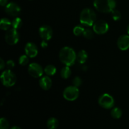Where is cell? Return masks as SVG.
<instances>
[{
	"mask_svg": "<svg viewBox=\"0 0 129 129\" xmlns=\"http://www.w3.org/2000/svg\"><path fill=\"white\" fill-rule=\"evenodd\" d=\"M96 15L94 10L91 8H84L80 14V22L87 26H93L96 21Z\"/></svg>",
	"mask_w": 129,
	"mask_h": 129,
	"instance_id": "cell-3",
	"label": "cell"
},
{
	"mask_svg": "<svg viewBox=\"0 0 129 129\" xmlns=\"http://www.w3.org/2000/svg\"><path fill=\"white\" fill-rule=\"evenodd\" d=\"M8 0H0V5H1V6H6L8 5Z\"/></svg>",
	"mask_w": 129,
	"mask_h": 129,
	"instance_id": "cell-31",
	"label": "cell"
},
{
	"mask_svg": "<svg viewBox=\"0 0 129 129\" xmlns=\"http://www.w3.org/2000/svg\"><path fill=\"white\" fill-rule=\"evenodd\" d=\"M84 31V28L83 26H80V25H78L76 26L73 29V34L76 35V36H79V35L83 34V32Z\"/></svg>",
	"mask_w": 129,
	"mask_h": 129,
	"instance_id": "cell-23",
	"label": "cell"
},
{
	"mask_svg": "<svg viewBox=\"0 0 129 129\" xmlns=\"http://www.w3.org/2000/svg\"><path fill=\"white\" fill-rule=\"evenodd\" d=\"M10 129H21L18 126H14V127H12Z\"/></svg>",
	"mask_w": 129,
	"mask_h": 129,
	"instance_id": "cell-32",
	"label": "cell"
},
{
	"mask_svg": "<svg viewBox=\"0 0 129 129\" xmlns=\"http://www.w3.org/2000/svg\"><path fill=\"white\" fill-rule=\"evenodd\" d=\"M39 35L43 39L48 41L52 39L53 36V31L52 28L49 25H43L40 26L39 30Z\"/></svg>",
	"mask_w": 129,
	"mask_h": 129,
	"instance_id": "cell-11",
	"label": "cell"
},
{
	"mask_svg": "<svg viewBox=\"0 0 129 129\" xmlns=\"http://www.w3.org/2000/svg\"><path fill=\"white\" fill-rule=\"evenodd\" d=\"M52 84L51 79L48 76H44L39 80V85L40 88L44 90H48L50 89Z\"/></svg>",
	"mask_w": 129,
	"mask_h": 129,
	"instance_id": "cell-14",
	"label": "cell"
},
{
	"mask_svg": "<svg viewBox=\"0 0 129 129\" xmlns=\"http://www.w3.org/2000/svg\"><path fill=\"white\" fill-rule=\"evenodd\" d=\"M19 64L21 66H26L28 64L29 59L28 56L26 55H23L19 58Z\"/></svg>",
	"mask_w": 129,
	"mask_h": 129,
	"instance_id": "cell-24",
	"label": "cell"
},
{
	"mask_svg": "<svg viewBox=\"0 0 129 129\" xmlns=\"http://www.w3.org/2000/svg\"><path fill=\"white\" fill-rule=\"evenodd\" d=\"M76 56L74 49L69 47H64L59 52V59L62 63L68 66H71L74 64Z\"/></svg>",
	"mask_w": 129,
	"mask_h": 129,
	"instance_id": "cell-1",
	"label": "cell"
},
{
	"mask_svg": "<svg viewBox=\"0 0 129 129\" xmlns=\"http://www.w3.org/2000/svg\"><path fill=\"white\" fill-rule=\"evenodd\" d=\"M41 47L43 48V49H45V48L47 47L48 46V44H47V40H43L41 42Z\"/></svg>",
	"mask_w": 129,
	"mask_h": 129,
	"instance_id": "cell-29",
	"label": "cell"
},
{
	"mask_svg": "<svg viewBox=\"0 0 129 129\" xmlns=\"http://www.w3.org/2000/svg\"><path fill=\"white\" fill-rule=\"evenodd\" d=\"M1 81L3 86L6 87H11L14 86L16 81V77L15 73L10 69L3 71L1 76Z\"/></svg>",
	"mask_w": 129,
	"mask_h": 129,
	"instance_id": "cell-4",
	"label": "cell"
},
{
	"mask_svg": "<svg viewBox=\"0 0 129 129\" xmlns=\"http://www.w3.org/2000/svg\"><path fill=\"white\" fill-rule=\"evenodd\" d=\"M11 26V21L6 18H3L1 20L0 22V28L3 30H8Z\"/></svg>",
	"mask_w": 129,
	"mask_h": 129,
	"instance_id": "cell-17",
	"label": "cell"
},
{
	"mask_svg": "<svg viewBox=\"0 0 129 129\" xmlns=\"http://www.w3.org/2000/svg\"><path fill=\"white\" fill-rule=\"evenodd\" d=\"M57 69L54 65L49 64L47 65L44 69V73L47 76H53L56 73Z\"/></svg>",
	"mask_w": 129,
	"mask_h": 129,
	"instance_id": "cell-19",
	"label": "cell"
},
{
	"mask_svg": "<svg viewBox=\"0 0 129 129\" xmlns=\"http://www.w3.org/2000/svg\"><path fill=\"white\" fill-rule=\"evenodd\" d=\"M127 33H128V34H129V25L127 26Z\"/></svg>",
	"mask_w": 129,
	"mask_h": 129,
	"instance_id": "cell-33",
	"label": "cell"
},
{
	"mask_svg": "<svg viewBox=\"0 0 129 129\" xmlns=\"http://www.w3.org/2000/svg\"><path fill=\"white\" fill-rule=\"evenodd\" d=\"M88 58V55L87 52L85 50H81L78 52L76 56V60L78 63L81 64H83L86 62Z\"/></svg>",
	"mask_w": 129,
	"mask_h": 129,
	"instance_id": "cell-15",
	"label": "cell"
},
{
	"mask_svg": "<svg viewBox=\"0 0 129 129\" xmlns=\"http://www.w3.org/2000/svg\"><path fill=\"white\" fill-rule=\"evenodd\" d=\"M93 5L96 10L102 13H110L115 10V0H94Z\"/></svg>",
	"mask_w": 129,
	"mask_h": 129,
	"instance_id": "cell-2",
	"label": "cell"
},
{
	"mask_svg": "<svg viewBox=\"0 0 129 129\" xmlns=\"http://www.w3.org/2000/svg\"><path fill=\"white\" fill-rule=\"evenodd\" d=\"M10 125L9 122L5 118H1L0 119V129H9Z\"/></svg>",
	"mask_w": 129,
	"mask_h": 129,
	"instance_id": "cell-25",
	"label": "cell"
},
{
	"mask_svg": "<svg viewBox=\"0 0 129 129\" xmlns=\"http://www.w3.org/2000/svg\"><path fill=\"white\" fill-rule=\"evenodd\" d=\"M93 26V30L94 33L98 35H103L107 33L109 29V26L107 22L102 20L95 21Z\"/></svg>",
	"mask_w": 129,
	"mask_h": 129,
	"instance_id": "cell-9",
	"label": "cell"
},
{
	"mask_svg": "<svg viewBox=\"0 0 129 129\" xmlns=\"http://www.w3.org/2000/svg\"><path fill=\"white\" fill-rule=\"evenodd\" d=\"M71 70L69 68V66H66L60 71V76L63 79H68L71 76Z\"/></svg>",
	"mask_w": 129,
	"mask_h": 129,
	"instance_id": "cell-18",
	"label": "cell"
},
{
	"mask_svg": "<svg viewBox=\"0 0 129 129\" xmlns=\"http://www.w3.org/2000/svg\"><path fill=\"white\" fill-rule=\"evenodd\" d=\"M98 104L101 107L105 109H110L114 106V98L109 94L105 93L98 98Z\"/></svg>",
	"mask_w": 129,
	"mask_h": 129,
	"instance_id": "cell-6",
	"label": "cell"
},
{
	"mask_svg": "<svg viewBox=\"0 0 129 129\" xmlns=\"http://www.w3.org/2000/svg\"><path fill=\"white\" fill-rule=\"evenodd\" d=\"M23 25V21L19 17H15L13 20L11 21V26L13 28L18 29L20 28Z\"/></svg>",
	"mask_w": 129,
	"mask_h": 129,
	"instance_id": "cell-21",
	"label": "cell"
},
{
	"mask_svg": "<svg viewBox=\"0 0 129 129\" xmlns=\"http://www.w3.org/2000/svg\"><path fill=\"white\" fill-rule=\"evenodd\" d=\"M83 36L87 39H92L94 37V30H92L89 28L84 29V31L83 32Z\"/></svg>",
	"mask_w": 129,
	"mask_h": 129,
	"instance_id": "cell-22",
	"label": "cell"
},
{
	"mask_svg": "<svg viewBox=\"0 0 129 129\" xmlns=\"http://www.w3.org/2000/svg\"><path fill=\"white\" fill-rule=\"evenodd\" d=\"M25 52L29 57L34 58L38 54V48L34 43L28 42L25 45Z\"/></svg>",
	"mask_w": 129,
	"mask_h": 129,
	"instance_id": "cell-12",
	"label": "cell"
},
{
	"mask_svg": "<svg viewBox=\"0 0 129 129\" xmlns=\"http://www.w3.org/2000/svg\"><path fill=\"white\" fill-rule=\"evenodd\" d=\"M112 16L115 21H118V20H119L121 18V17H122L121 13L118 10H115V9L112 11Z\"/></svg>",
	"mask_w": 129,
	"mask_h": 129,
	"instance_id": "cell-26",
	"label": "cell"
},
{
	"mask_svg": "<svg viewBox=\"0 0 129 129\" xmlns=\"http://www.w3.org/2000/svg\"><path fill=\"white\" fill-rule=\"evenodd\" d=\"M117 45L121 50H127L129 48V35H121L117 40Z\"/></svg>",
	"mask_w": 129,
	"mask_h": 129,
	"instance_id": "cell-13",
	"label": "cell"
},
{
	"mask_svg": "<svg viewBox=\"0 0 129 129\" xmlns=\"http://www.w3.org/2000/svg\"><path fill=\"white\" fill-rule=\"evenodd\" d=\"M79 91L78 87L74 86H69L66 88L63 91V96L64 99L69 102L76 100L79 97Z\"/></svg>",
	"mask_w": 129,
	"mask_h": 129,
	"instance_id": "cell-5",
	"label": "cell"
},
{
	"mask_svg": "<svg viewBox=\"0 0 129 129\" xmlns=\"http://www.w3.org/2000/svg\"><path fill=\"white\" fill-rule=\"evenodd\" d=\"M28 71L31 76L37 78H40L43 75L44 69H43L42 67L38 63L33 62L28 66Z\"/></svg>",
	"mask_w": 129,
	"mask_h": 129,
	"instance_id": "cell-8",
	"label": "cell"
},
{
	"mask_svg": "<svg viewBox=\"0 0 129 129\" xmlns=\"http://www.w3.org/2000/svg\"><path fill=\"white\" fill-rule=\"evenodd\" d=\"M5 67V62L2 59H0V69L3 70Z\"/></svg>",
	"mask_w": 129,
	"mask_h": 129,
	"instance_id": "cell-30",
	"label": "cell"
},
{
	"mask_svg": "<svg viewBox=\"0 0 129 129\" xmlns=\"http://www.w3.org/2000/svg\"><path fill=\"white\" fill-rule=\"evenodd\" d=\"M19 34L17 30L15 28H10L6 30L5 34V41L9 45H15L19 41Z\"/></svg>",
	"mask_w": 129,
	"mask_h": 129,
	"instance_id": "cell-7",
	"label": "cell"
},
{
	"mask_svg": "<svg viewBox=\"0 0 129 129\" xmlns=\"http://www.w3.org/2000/svg\"><path fill=\"white\" fill-rule=\"evenodd\" d=\"M122 115V111L118 107H115L111 111V116L115 119H119Z\"/></svg>",
	"mask_w": 129,
	"mask_h": 129,
	"instance_id": "cell-20",
	"label": "cell"
},
{
	"mask_svg": "<svg viewBox=\"0 0 129 129\" xmlns=\"http://www.w3.org/2000/svg\"><path fill=\"white\" fill-rule=\"evenodd\" d=\"M81 84H82V80L79 77L76 76L73 79V86H74L76 87H78H78L80 86L81 85Z\"/></svg>",
	"mask_w": 129,
	"mask_h": 129,
	"instance_id": "cell-27",
	"label": "cell"
},
{
	"mask_svg": "<svg viewBox=\"0 0 129 129\" xmlns=\"http://www.w3.org/2000/svg\"><path fill=\"white\" fill-rule=\"evenodd\" d=\"M6 67L8 69L11 70L12 68H13L15 67V62H13V60H8L7 62H6Z\"/></svg>",
	"mask_w": 129,
	"mask_h": 129,
	"instance_id": "cell-28",
	"label": "cell"
},
{
	"mask_svg": "<svg viewBox=\"0 0 129 129\" xmlns=\"http://www.w3.org/2000/svg\"><path fill=\"white\" fill-rule=\"evenodd\" d=\"M59 126V122L57 119L54 117L49 118L47 122V127L49 129H57Z\"/></svg>",
	"mask_w": 129,
	"mask_h": 129,
	"instance_id": "cell-16",
	"label": "cell"
},
{
	"mask_svg": "<svg viewBox=\"0 0 129 129\" xmlns=\"http://www.w3.org/2000/svg\"><path fill=\"white\" fill-rule=\"evenodd\" d=\"M5 12L11 17H17L21 12V8L16 3H9L5 7Z\"/></svg>",
	"mask_w": 129,
	"mask_h": 129,
	"instance_id": "cell-10",
	"label": "cell"
}]
</instances>
